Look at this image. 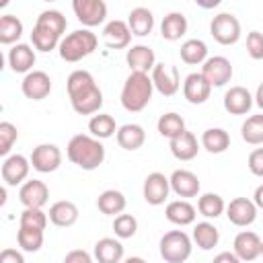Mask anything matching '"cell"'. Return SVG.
Returning <instances> with one entry per match:
<instances>
[{
    "mask_svg": "<svg viewBox=\"0 0 263 263\" xmlns=\"http://www.w3.org/2000/svg\"><path fill=\"white\" fill-rule=\"evenodd\" d=\"M152 92H154V84H152V78L148 74L129 72V76L123 82L121 97H119L121 107L129 113H140L152 101Z\"/></svg>",
    "mask_w": 263,
    "mask_h": 263,
    "instance_id": "obj_4",
    "label": "cell"
},
{
    "mask_svg": "<svg viewBox=\"0 0 263 263\" xmlns=\"http://www.w3.org/2000/svg\"><path fill=\"white\" fill-rule=\"evenodd\" d=\"M70 105L78 115H97L103 107V90L88 70H74L66 80Z\"/></svg>",
    "mask_w": 263,
    "mask_h": 263,
    "instance_id": "obj_1",
    "label": "cell"
},
{
    "mask_svg": "<svg viewBox=\"0 0 263 263\" xmlns=\"http://www.w3.org/2000/svg\"><path fill=\"white\" fill-rule=\"evenodd\" d=\"M49 199V187L39 181V179H31V181H25L18 189V201L25 205V208H37L41 210Z\"/></svg>",
    "mask_w": 263,
    "mask_h": 263,
    "instance_id": "obj_16",
    "label": "cell"
},
{
    "mask_svg": "<svg viewBox=\"0 0 263 263\" xmlns=\"http://www.w3.org/2000/svg\"><path fill=\"white\" fill-rule=\"evenodd\" d=\"M156 129H158V134H160L162 138L173 140V138H177V136H181V134L185 132V119H183L179 113L168 111V113H164V115L158 117Z\"/></svg>",
    "mask_w": 263,
    "mask_h": 263,
    "instance_id": "obj_36",
    "label": "cell"
},
{
    "mask_svg": "<svg viewBox=\"0 0 263 263\" xmlns=\"http://www.w3.org/2000/svg\"><path fill=\"white\" fill-rule=\"evenodd\" d=\"M201 146L210 154H222L230 148V134L222 127H208L201 134Z\"/></svg>",
    "mask_w": 263,
    "mask_h": 263,
    "instance_id": "obj_33",
    "label": "cell"
},
{
    "mask_svg": "<svg viewBox=\"0 0 263 263\" xmlns=\"http://www.w3.org/2000/svg\"><path fill=\"white\" fill-rule=\"evenodd\" d=\"M212 263H242L232 251H222V253H218L216 257H214V261Z\"/></svg>",
    "mask_w": 263,
    "mask_h": 263,
    "instance_id": "obj_48",
    "label": "cell"
},
{
    "mask_svg": "<svg viewBox=\"0 0 263 263\" xmlns=\"http://www.w3.org/2000/svg\"><path fill=\"white\" fill-rule=\"evenodd\" d=\"M168 181H171V191L177 193L179 197H195L199 193V189H201V183H199L197 175L187 171V168L173 171Z\"/></svg>",
    "mask_w": 263,
    "mask_h": 263,
    "instance_id": "obj_19",
    "label": "cell"
},
{
    "mask_svg": "<svg viewBox=\"0 0 263 263\" xmlns=\"http://www.w3.org/2000/svg\"><path fill=\"white\" fill-rule=\"evenodd\" d=\"M72 10L84 27H97L107 18V4L103 0H74Z\"/></svg>",
    "mask_w": 263,
    "mask_h": 263,
    "instance_id": "obj_10",
    "label": "cell"
},
{
    "mask_svg": "<svg viewBox=\"0 0 263 263\" xmlns=\"http://www.w3.org/2000/svg\"><path fill=\"white\" fill-rule=\"evenodd\" d=\"M191 240L201 249V251H212L214 247H218L220 242V230L212 224V222H197L193 226V234Z\"/></svg>",
    "mask_w": 263,
    "mask_h": 263,
    "instance_id": "obj_31",
    "label": "cell"
},
{
    "mask_svg": "<svg viewBox=\"0 0 263 263\" xmlns=\"http://www.w3.org/2000/svg\"><path fill=\"white\" fill-rule=\"evenodd\" d=\"M150 78H152V84L154 88L164 95V97H173L177 95L179 86H181V78H179V68L173 66V64H156L154 70L150 72Z\"/></svg>",
    "mask_w": 263,
    "mask_h": 263,
    "instance_id": "obj_8",
    "label": "cell"
},
{
    "mask_svg": "<svg viewBox=\"0 0 263 263\" xmlns=\"http://www.w3.org/2000/svg\"><path fill=\"white\" fill-rule=\"evenodd\" d=\"M125 205H127V199H125V195H123L121 191H117V189H105V191L97 197V208H99V212L105 214V216H119V214H123Z\"/></svg>",
    "mask_w": 263,
    "mask_h": 263,
    "instance_id": "obj_30",
    "label": "cell"
},
{
    "mask_svg": "<svg viewBox=\"0 0 263 263\" xmlns=\"http://www.w3.org/2000/svg\"><path fill=\"white\" fill-rule=\"evenodd\" d=\"M35 60H37L35 49L31 45H27V43H16L8 51V66L16 74H25L27 76L29 72H33Z\"/></svg>",
    "mask_w": 263,
    "mask_h": 263,
    "instance_id": "obj_21",
    "label": "cell"
},
{
    "mask_svg": "<svg viewBox=\"0 0 263 263\" xmlns=\"http://www.w3.org/2000/svg\"><path fill=\"white\" fill-rule=\"evenodd\" d=\"M201 76L210 82V86H224L226 82H230L232 78V64L228 58L224 55H214L208 58L201 64Z\"/></svg>",
    "mask_w": 263,
    "mask_h": 263,
    "instance_id": "obj_11",
    "label": "cell"
},
{
    "mask_svg": "<svg viewBox=\"0 0 263 263\" xmlns=\"http://www.w3.org/2000/svg\"><path fill=\"white\" fill-rule=\"evenodd\" d=\"M21 90L27 99L31 101H43L45 97H49L51 92V78L47 72L43 70H33L29 72L23 82H21Z\"/></svg>",
    "mask_w": 263,
    "mask_h": 263,
    "instance_id": "obj_14",
    "label": "cell"
},
{
    "mask_svg": "<svg viewBox=\"0 0 263 263\" xmlns=\"http://www.w3.org/2000/svg\"><path fill=\"white\" fill-rule=\"evenodd\" d=\"M255 103L259 105V109L263 111V82L257 86V92H255Z\"/></svg>",
    "mask_w": 263,
    "mask_h": 263,
    "instance_id": "obj_50",
    "label": "cell"
},
{
    "mask_svg": "<svg viewBox=\"0 0 263 263\" xmlns=\"http://www.w3.org/2000/svg\"><path fill=\"white\" fill-rule=\"evenodd\" d=\"M117 129H119V127H117L113 115H109V113H97V115H92L90 121H88V132H90V136L97 138V140H107V138H111L113 134H117Z\"/></svg>",
    "mask_w": 263,
    "mask_h": 263,
    "instance_id": "obj_34",
    "label": "cell"
},
{
    "mask_svg": "<svg viewBox=\"0 0 263 263\" xmlns=\"http://www.w3.org/2000/svg\"><path fill=\"white\" fill-rule=\"evenodd\" d=\"M103 41L111 49H125L132 41V31H129L127 23L119 21V18L109 21L103 29Z\"/></svg>",
    "mask_w": 263,
    "mask_h": 263,
    "instance_id": "obj_22",
    "label": "cell"
},
{
    "mask_svg": "<svg viewBox=\"0 0 263 263\" xmlns=\"http://www.w3.org/2000/svg\"><path fill=\"white\" fill-rule=\"evenodd\" d=\"M168 193H171V181L162 173L154 171V173H150L144 179L142 195H144L146 203H150V205H162L168 199Z\"/></svg>",
    "mask_w": 263,
    "mask_h": 263,
    "instance_id": "obj_13",
    "label": "cell"
},
{
    "mask_svg": "<svg viewBox=\"0 0 263 263\" xmlns=\"http://www.w3.org/2000/svg\"><path fill=\"white\" fill-rule=\"evenodd\" d=\"M261 255H263V242H261Z\"/></svg>",
    "mask_w": 263,
    "mask_h": 263,
    "instance_id": "obj_52",
    "label": "cell"
},
{
    "mask_svg": "<svg viewBox=\"0 0 263 263\" xmlns=\"http://www.w3.org/2000/svg\"><path fill=\"white\" fill-rule=\"evenodd\" d=\"M158 251L166 263H185L191 257L193 240L183 230H168L162 234L158 242Z\"/></svg>",
    "mask_w": 263,
    "mask_h": 263,
    "instance_id": "obj_6",
    "label": "cell"
},
{
    "mask_svg": "<svg viewBox=\"0 0 263 263\" xmlns=\"http://www.w3.org/2000/svg\"><path fill=\"white\" fill-rule=\"evenodd\" d=\"M68 160L82 171H95L105 162V146L90 134H76L66 146Z\"/></svg>",
    "mask_w": 263,
    "mask_h": 263,
    "instance_id": "obj_3",
    "label": "cell"
},
{
    "mask_svg": "<svg viewBox=\"0 0 263 263\" xmlns=\"http://www.w3.org/2000/svg\"><path fill=\"white\" fill-rule=\"evenodd\" d=\"M47 220H49V216H47L43 210H37V208H25L23 214H21L18 226L35 228V230H45Z\"/></svg>",
    "mask_w": 263,
    "mask_h": 263,
    "instance_id": "obj_41",
    "label": "cell"
},
{
    "mask_svg": "<svg viewBox=\"0 0 263 263\" xmlns=\"http://www.w3.org/2000/svg\"><path fill=\"white\" fill-rule=\"evenodd\" d=\"M97 43H99V39H97V35L92 31H88V29H76V31L68 33L60 41L58 51H60V58L64 62L74 64V62H80V60L88 58L97 49Z\"/></svg>",
    "mask_w": 263,
    "mask_h": 263,
    "instance_id": "obj_5",
    "label": "cell"
},
{
    "mask_svg": "<svg viewBox=\"0 0 263 263\" xmlns=\"http://www.w3.org/2000/svg\"><path fill=\"white\" fill-rule=\"evenodd\" d=\"M261 238L257 232L253 230H242L234 236V242H232V253L240 259V261H255L259 255H261Z\"/></svg>",
    "mask_w": 263,
    "mask_h": 263,
    "instance_id": "obj_17",
    "label": "cell"
},
{
    "mask_svg": "<svg viewBox=\"0 0 263 263\" xmlns=\"http://www.w3.org/2000/svg\"><path fill=\"white\" fill-rule=\"evenodd\" d=\"M23 35V23L14 14H4L0 16V43L2 45H12L21 39Z\"/></svg>",
    "mask_w": 263,
    "mask_h": 263,
    "instance_id": "obj_38",
    "label": "cell"
},
{
    "mask_svg": "<svg viewBox=\"0 0 263 263\" xmlns=\"http://www.w3.org/2000/svg\"><path fill=\"white\" fill-rule=\"evenodd\" d=\"M226 216L234 226H251L257 218V205L253 199L249 197H234L230 199V203L226 205Z\"/></svg>",
    "mask_w": 263,
    "mask_h": 263,
    "instance_id": "obj_15",
    "label": "cell"
},
{
    "mask_svg": "<svg viewBox=\"0 0 263 263\" xmlns=\"http://www.w3.org/2000/svg\"><path fill=\"white\" fill-rule=\"evenodd\" d=\"M16 242H18V247L25 253H37L43 247V230L18 226V230H16Z\"/></svg>",
    "mask_w": 263,
    "mask_h": 263,
    "instance_id": "obj_40",
    "label": "cell"
},
{
    "mask_svg": "<svg viewBox=\"0 0 263 263\" xmlns=\"http://www.w3.org/2000/svg\"><path fill=\"white\" fill-rule=\"evenodd\" d=\"M168 148H171V152H173V156L177 160H193L197 156L199 144H197L195 134H191V132L185 129L181 136L168 140Z\"/></svg>",
    "mask_w": 263,
    "mask_h": 263,
    "instance_id": "obj_27",
    "label": "cell"
},
{
    "mask_svg": "<svg viewBox=\"0 0 263 263\" xmlns=\"http://www.w3.org/2000/svg\"><path fill=\"white\" fill-rule=\"evenodd\" d=\"M47 216H49V222H51L53 226L70 228V226H74V224L78 222L80 212H78V208H76V203H74V201L62 199V201L51 203V208H49Z\"/></svg>",
    "mask_w": 263,
    "mask_h": 263,
    "instance_id": "obj_24",
    "label": "cell"
},
{
    "mask_svg": "<svg viewBox=\"0 0 263 263\" xmlns=\"http://www.w3.org/2000/svg\"><path fill=\"white\" fill-rule=\"evenodd\" d=\"M29 171H31V160L23 154H10L4 158L2 162V181L6 187H16V185H23L29 177Z\"/></svg>",
    "mask_w": 263,
    "mask_h": 263,
    "instance_id": "obj_9",
    "label": "cell"
},
{
    "mask_svg": "<svg viewBox=\"0 0 263 263\" xmlns=\"http://www.w3.org/2000/svg\"><path fill=\"white\" fill-rule=\"evenodd\" d=\"M125 62L129 66L132 72H142V74H148L154 70L156 66V55H154V49L148 47V45H132L125 53Z\"/></svg>",
    "mask_w": 263,
    "mask_h": 263,
    "instance_id": "obj_20",
    "label": "cell"
},
{
    "mask_svg": "<svg viewBox=\"0 0 263 263\" xmlns=\"http://www.w3.org/2000/svg\"><path fill=\"white\" fill-rule=\"evenodd\" d=\"M240 136H242V140H245L247 144H251V146L263 144V113L247 117L245 123L240 125Z\"/></svg>",
    "mask_w": 263,
    "mask_h": 263,
    "instance_id": "obj_39",
    "label": "cell"
},
{
    "mask_svg": "<svg viewBox=\"0 0 263 263\" xmlns=\"http://www.w3.org/2000/svg\"><path fill=\"white\" fill-rule=\"evenodd\" d=\"M68 27L66 16L60 10H43L37 21L35 27L31 31V43L37 51H51L55 47H60V41L64 39V31Z\"/></svg>",
    "mask_w": 263,
    "mask_h": 263,
    "instance_id": "obj_2",
    "label": "cell"
},
{
    "mask_svg": "<svg viewBox=\"0 0 263 263\" xmlns=\"http://www.w3.org/2000/svg\"><path fill=\"white\" fill-rule=\"evenodd\" d=\"M18 138V129L16 125H12L10 121H2L0 123V154L2 156H8L12 144L16 142Z\"/></svg>",
    "mask_w": 263,
    "mask_h": 263,
    "instance_id": "obj_43",
    "label": "cell"
},
{
    "mask_svg": "<svg viewBox=\"0 0 263 263\" xmlns=\"http://www.w3.org/2000/svg\"><path fill=\"white\" fill-rule=\"evenodd\" d=\"M210 92H212V86L201 76V72H191L189 76H185V80H183V97L191 105H203L210 99Z\"/></svg>",
    "mask_w": 263,
    "mask_h": 263,
    "instance_id": "obj_18",
    "label": "cell"
},
{
    "mask_svg": "<svg viewBox=\"0 0 263 263\" xmlns=\"http://www.w3.org/2000/svg\"><path fill=\"white\" fill-rule=\"evenodd\" d=\"M29 160L37 173H53L62 164V150L55 144H39L33 148Z\"/></svg>",
    "mask_w": 263,
    "mask_h": 263,
    "instance_id": "obj_12",
    "label": "cell"
},
{
    "mask_svg": "<svg viewBox=\"0 0 263 263\" xmlns=\"http://www.w3.org/2000/svg\"><path fill=\"white\" fill-rule=\"evenodd\" d=\"M187 33V16L183 12H168L160 23V35L166 41H179Z\"/></svg>",
    "mask_w": 263,
    "mask_h": 263,
    "instance_id": "obj_32",
    "label": "cell"
},
{
    "mask_svg": "<svg viewBox=\"0 0 263 263\" xmlns=\"http://www.w3.org/2000/svg\"><path fill=\"white\" fill-rule=\"evenodd\" d=\"M121 263H148V261L142 259V257H127V259H123Z\"/></svg>",
    "mask_w": 263,
    "mask_h": 263,
    "instance_id": "obj_51",
    "label": "cell"
},
{
    "mask_svg": "<svg viewBox=\"0 0 263 263\" xmlns=\"http://www.w3.org/2000/svg\"><path fill=\"white\" fill-rule=\"evenodd\" d=\"M164 216H166V220H168L171 224L189 226V224L195 222L197 210H195L187 199H175V201H168V203H166Z\"/></svg>",
    "mask_w": 263,
    "mask_h": 263,
    "instance_id": "obj_25",
    "label": "cell"
},
{
    "mask_svg": "<svg viewBox=\"0 0 263 263\" xmlns=\"http://www.w3.org/2000/svg\"><path fill=\"white\" fill-rule=\"evenodd\" d=\"M253 201H255V205H257V208H261V210H263V185H259V187L255 189Z\"/></svg>",
    "mask_w": 263,
    "mask_h": 263,
    "instance_id": "obj_49",
    "label": "cell"
},
{
    "mask_svg": "<svg viewBox=\"0 0 263 263\" xmlns=\"http://www.w3.org/2000/svg\"><path fill=\"white\" fill-rule=\"evenodd\" d=\"M115 138H117V144H119L123 150L134 152V150H138V148L144 146V142H146V132H144V127L138 125V123H123V125L117 129Z\"/></svg>",
    "mask_w": 263,
    "mask_h": 263,
    "instance_id": "obj_28",
    "label": "cell"
},
{
    "mask_svg": "<svg viewBox=\"0 0 263 263\" xmlns=\"http://www.w3.org/2000/svg\"><path fill=\"white\" fill-rule=\"evenodd\" d=\"M113 232L117 238H132L138 232V220L132 214H119L113 220Z\"/></svg>",
    "mask_w": 263,
    "mask_h": 263,
    "instance_id": "obj_42",
    "label": "cell"
},
{
    "mask_svg": "<svg viewBox=\"0 0 263 263\" xmlns=\"http://www.w3.org/2000/svg\"><path fill=\"white\" fill-rule=\"evenodd\" d=\"M255 97L245 86H230L224 95V109L230 115H247L253 107Z\"/></svg>",
    "mask_w": 263,
    "mask_h": 263,
    "instance_id": "obj_23",
    "label": "cell"
},
{
    "mask_svg": "<svg viewBox=\"0 0 263 263\" xmlns=\"http://www.w3.org/2000/svg\"><path fill=\"white\" fill-rule=\"evenodd\" d=\"M210 33L220 45H234L240 39V23L232 12H220L212 18Z\"/></svg>",
    "mask_w": 263,
    "mask_h": 263,
    "instance_id": "obj_7",
    "label": "cell"
},
{
    "mask_svg": "<svg viewBox=\"0 0 263 263\" xmlns=\"http://www.w3.org/2000/svg\"><path fill=\"white\" fill-rule=\"evenodd\" d=\"M247 53L253 60H263V33L251 31L247 35Z\"/></svg>",
    "mask_w": 263,
    "mask_h": 263,
    "instance_id": "obj_44",
    "label": "cell"
},
{
    "mask_svg": "<svg viewBox=\"0 0 263 263\" xmlns=\"http://www.w3.org/2000/svg\"><path fill=\"white\" fill-rule=\"evenodd\" d=\"M95 259H97V263H121L123 261V245L111 236L99 238L95 245Z\"/></svg>",
    "mask_w": 263,
    "mask_h": 263,
    "instance_id": "obj_29",
    "label": "cell"
},
{
    "mask_svg": "<svg viewBox=\"0 0 263 263\" xmlns=\"http://www.w3.org/2000/svg\"><path fill=\"white\" fill-rule=\"evenodd\" d=\"M247 166L255 177H263V148H255L249 158H247Z\"/></svg>",
    "mask_w": 263,
    "mask_h": 263,
    "instance_id": "obj_45",
    "label": "cell"
},
{
    "mask_svg": "<svg viewBox=\"0 0 263 263\" xmlns=\"http://www.w3.org/2000/svg\"><path fill=\"white\" fill-rule=\"evenodd\" d=\"M64 263H95V261H92V257H90L86 251H82V249H74V251L66 253Z\"/></svg>",
    "mask_w": 263,
    "mask_h": 263,
    "instance_id": "obj_46",
    "label": "cell"
},
{
    "mask_svg": "<svg viewBox=\"0 0 263 263\" xmlns=\"http://www.w3.org/2000/svg\"><path fill=\"white\" fill-rule=\"evenodd\" d=\"M0 263H25V257L16 249H4L0 253Z\"/></svg>",
    "mask_w": 263,
    "mask_h": 263,
    "instance_id": "obj_47",
    "label": "cell"
},
{
    "mask_svg": "<svg viewBox=\"0 0 263 263\" xmlns=\"http://www.w3.org/2000/svg\"><path fill=\"white\" fill-rule=\"evenodd\" d=\"M179 53H181V60H183L185 64L197 66V64H203V62L208 60V45H205V41H201V39H187V41L181 45Z\"/></svg>",
    "mask_w": 263,
    "mask_h": 263,
    "instance_id": "obj_35",
    "label": "cell"
},
{
    "mask_svg": "<svg viewBox=\"0 0 263 263\" xmlns=\"http://www.w3.org/2000/svg\"><path fill=\"white\" fill-rule=\"evenodd\" d=\"M197 212L208 220H212V218L216 220L218 216H222L226 212V203H224L222 195H218V193H203L197 199Z\"/></svg>",
    "mask_w": 263,
    "mask_h": 263,
    "instance_id": "obj_37",
    "label": "cell"
},
{
    "mask_svg": "<svg viewBox=\"0 0 263 263\" xmlns=\"http://www.w3.org/2000/svg\"><path fill=\"white\" fill-rule=\"evenodd\" d=\"M127 27H129L132 35H136V37L150 35L152 29H154V14H152V10H148L146 6L132 8L129 14H127Z\"/></svg>",
    "mask_w": 263,
    "mask_h": 263,
    "instance_id": "obj_26",
    "label": "cell"
}]
</instances>
